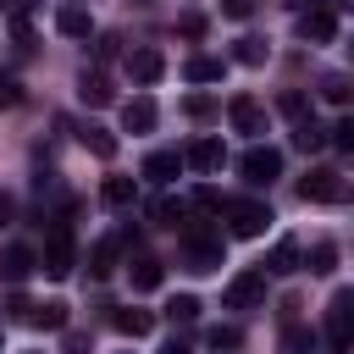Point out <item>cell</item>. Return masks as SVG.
Here are the masks:
<instances>
[{
	"label": "cell",
	"mask_w": 354,
	"mask_h": 354,
	"mask_svg": "<svg viewBox=\"0 0 354 354\" xmlns=\"http://www.w3.org/2000/svg\"><path fill=\"white\" fill-rule=\"evenodd\" d=\"M238 171H243L249 188H271V183L282 177V149H271V144H249V149L238 155Z\"/></svg>",
	"instance_id": "cell-1"
},
{
	"label": "cell",
	"mask_w": 354,
	"mask_h": 354,
	"mask_svg": "<svg viewBox=\"0 0 354 354\" xmlns=\"http://www.w3.org/2000/svg\"><path fill=\"white\" fill-rule=\"evenodd\" d=\"M39 266H44V277H55V282H61V277H72V266H77V243H72V227H66V221H55V227H50Z\"/></svg>",
	"instance_id": "cell-2"
},
{
	"label": "cell",
	"mask_w": 354,
	"mask_h": 354,
	"mask_svg": "<svg viewBox=\"0 0 354 354\" xmlns=\"http://www.w3.org/2000/svg\"><path fill=\"white\" fill-rule=\"evenodd\" d=\"M266 227H271V210L260 199H232L227 205V232L232 238H260Z\"/></svg>",
	"instance_id": "cell-3"
},
{
	"label": "cell",
	"mask_w": 354,
	"mask_h": 354,
	"mask_svg": "<svg viewBox=\"0 0 354 354\" xmlns=\"http://www.w3.org/2000/svg\"><path fill=\"white\" fill-rule=\"evenodd\" d=\"M326 337H332L337 348L354 343V288H337V293H332V304H326Z\"/></svg>",
	"instance_id": "cell-4"
},
{
	"label": "cell",
	"mask_w": 354,
	"mask_h": 354,
	"mask_svg": "<svg viewBox=\"0 0 354 354\" xmlns=\"http://www.w3.org/2000/svg\"><path fill=\"white\" fill-rule=\"evenodd\" d=\"M221 260H227L221 238H210V232H188V243H183V266H188V271H216Z\"/></svg>",
	"instance_id": "cell-5"
},
{
	"label": "cell",
	"mask_w": 354,
	"mask_h": 354,
	"mask_svg": "<svg viewBox=\"0 0 354 354\" xmlns=\"http://www.w3.org/2000/svg\"><path fill=\"white\" fill-rule=\"evenodd\" d=\"M266 304V271H238L227 282V310H260Z\"/></svg>",
	"instance_id": "cell-6"
},
{
	"label": "cell",
	"mask_w": 354,
	"mask_h": 354,
	"mask_svg": "<svg viewBox=\"0 0 354 354\" xmlns=\"http://www.w3.org/2000/svg\"><path fill=\"white\" fill-rule=\"evenodd\" d=\"M299 194L315 199V205H337V199H343V177H337L332 166H310L304 183H299Z\"/></svg>",
	"instance_id": "cell-7"
},
{
	"label": "cell",
	"mask_w": 354,
	"mask_h": 354,
	"mask_svg": "<svg viewBox=\"0 0 354 354\" xmlns=\"http://www.w3.org/2000/svg\"><path fill=\"white\" fill-rule=\"evenodd\" d=\"M332 33H337V11H332V6L299 11V39H304V44H332Z\"/></svg>",
	"instance_id": "cell-8"
},
{
	"label": "cell",
	"mask_w": 354,
	"mask_h": 354,
	"mask_svg": "<svg viewBox=\"0 0 354 354\" xmlns=\"http://www.w3.org/2000/svg\"><path fill=\"white\" fill-rule=\"evenodd\" d=\"M55 33H61V39H94V17H88V6H83V0L55 6Z\"/></svg>",
	"instance_id": "cell-9"
},
{
	"label": "cell",
	"mask_w": 354,
	"mask_h": 354,
	"mask_svg": "<svg viewBox=\"0 0 354 354\" xmlns=\"http://www.w3.org/2000/svg\"><path fill=\"white\" fill-rule=\"evenodd\" d=\"M227 116H232L238 133H254V138L266 133V105H260L254 94H232V100H227Z\"/></svg>",
	"instance_id": "cell-10"
},
{
	"label": "cell",
	"mask_w": 354,
	"mask_h": 354,
	"mask_svg": "<svg viewBox=\"0 0 354 354\" xmlns=\"http://www.w3.org/2000/svg\"><path fill=\"white\" fill-rule=\"evenodd\" d=\"M127 243H133V227H122L116 238H100L94 254H88V271H94V277H111V271L122 266V249H127Z\"/></svg>",
	"instance_id": "cell-11"
},
{
	"label": "cell",
	"mask_w": 354,
	"mask_h": 354,
	"mask_svg": "<svg viewBox=\"0 0 354 354\" xmlns=\"http://www.w3.org/2000/svg\"><path fill=\"white\" fill-rule=\"evenodd\" d=\"M77 100L100 111V105H111V100H116V88H111V77H105L100 66H83V72H77Z\"/></svg>",
	"instance_id": "cell-12"
},
{
	"label": "cell",
	"mask_w": 354,
	"mask_h": 354,
	"mask_svg": "<svg viewBox=\"0 0 354 354\" xmlns=\"http://www.w3.org/2000/svg\"><path fill=\"white\" fill-rule=\"evenodd\" d=\"M127 72H133V83H138V88H149V83H160L166 55H160V50H133V55H127Z\"/></svg>",
	"instance_id": "cell-13"
},
{
	"label": "cell",
	"mask_w": 354,
	"mask_h": 354,
	"mask_svg": "<svg viewBox=\"0 0 354 354\" xmlns=\"http://www.w3.org/2000/svg\"><path fill=\"white\" fill-rule=\"evenodd\" d=\"M122 127H127V133H149V127H155V100H149V94H133V100L122 105Z\"/></svg>",
	"instance_id": "cell-14"
},
{
	"label": "cell",
	"mask_w": 354,
	"mask_h": 354,
	"mask_svg": "<svg viewBox=\"0 0 354 354\" xmlns=\"http://www.w3.org/2000/svg\"><path fill=\"white\" fill-rule=\"evenodd\" d=\"M266 271L271 277H293L299 271V238H277L271 254H266Z\"/></svg>",
	"instance_id": "cell-15"
},
{
	"label": "cell",
	"mask_w": 354,
	"mask_h": 354,
	"mask_svg": "<svg viewBox=\"0 0 354 354\" xmlns=\"http://www.w3.org/2000/svg\"><path fill=\"white\" fill-rule=\"evenodd\" d=\"M127 271H133V288H138V293H155V288H160V277H166V266H160L155 254H133V260H127Z\"/></svg>",
	"instance_id": "cell-16"
},
{
	"label": "cell",
	"mask_w": 354,
	"mask_h": 354,
	"mask_svg": "<svg viewBox=\"0 0 354 354\" xmlns=\"http://www.w3.org/2000/svg\"><path fill=\"white\" fill-rule=\"evenodd\" d=\"M183 160H188V155H177V149H155V155L144 160V177H149V183H171V177L183 171Z\"/></svg>",
	"instance_id": "cell-17"
},
{
	"label": "cell",
	"mask_w": 354,
	"mask_h": 354,
	"mask_svg": "<svg viewBox=\"0 0 354 354\" xmlns=\"http://www.w3.org/2000/svg\"><path fill=\"white\" fill-rule=\"evenodd\" d=\"M100 199H105L111 210H133V205H138V183H133V177H105Z\"/></svg>",
	"instance_id": "cell-18"
},
{
	"label": "cell",
	"mask_w": 354,
	"mask_h": 354,
	"mask_svg": "<svg viewBox=\"0 0 354 354\" xmlns=\"http://www.w3.org/2000/svg\"><path fill=\"white\" fill-rule=\"evenodd\" d=\"M33 266H39V260H33V249H22V243L0 249V277H6V282H22V277H28Z\"/></svg>",
	"instance_id": "cell-19"
},
{
	"label": "cell",
	"mask_w": 354,
	"mask_h": 354,
	"mask_svg": "<svg viewBox=\"0 0 354 354\" xmlns=\"http://www.w3.org/2000/svg\"><path fill=\"white\" fill-rule=\"evenodd\" d=\"M188 166H199V171H221V166H227V149H221L216 138H199V144H188Z\"/></svg>",
	"instance_id": "cell-20"
},
{
	"label": "cell",
	"mask_w": 354,
	"mask_h": 354,
	"mask_svg": "<svg viewBox=\"0 0 354 354\" xmlns=\"http://www.w3.org/2000/svg\"><path fill=\"white\" fill-rule=\"evenodd\" d=\"M22 321H28V326H44V332H61V326H66V304H61V299H50V304H28Z\"/></svg>",
	"instance_id": "cell-21"
},
{
	"label": "cell",
	"mask_w": 354,
	"mask_h": 354,
	"mask_svg": "<svg viewBox=\"0 0 354 354\" xmlns=\"http://www.w3.org/2000/svg\"><path fill=\"white\" fill-rule=\"evenodd\" d=\"M326 138H332V133H326V127H321L315 116H304V122H293V144H299L304 155H315V149H321Z\"/></svg>",
	"instance_id": "cell-22"
},
{
	"label": "cell",
	"mask_w": 354,
	"mask_h": 354,
	"mask_svg": "<svg viewBox=\"0 0 354 354\" xmlns=\"http://www.w3.org/2000/svg\"><path fill=\"white\" fill-rule=\"evenodd\" d=\"M304 266H310L315 277H332V271H337V243H332V238H321V243H310V254H304Z\"/></svg>",
	"instance_id": "cell-23"
},
{
	"label": "cell",
	"mask_w": 354,
	"mask_h": 354,
	"mask_svg": "<svg viewBox=\"0 0 354 354\" xmlns=\"http://www.w3.org/2000/svg\"><path fill=\"white\" fill-rule=\"evenodd\" d=\"M111 326H116V332H127V337H144V332L155 326V315H149V310H133V304H127V310H116V315H111Z\"/></svg>",
	"instance_id": "cell-24"
},
{
	"label": "cell",
	"mask_w": 354,
	"mask_h": 354,
	"mask_svg": "<svg viewBox=\"0 0 354 354\" xmlns=\"http://www.w3.org/2000/svg\"><path fill=\"white\" fill-rule=\"evenodd\" d=\"M188 83H221V72H227V61H216V55H194L188 66Z\"/></svg>",
	"instance_id": "cell-25"
},
{
	"label": "cell",
	"mask_w": 354,
	"mask_h": 354,
	"mask_svg": "<svg viewBox=\"0 0 354 354\" xmlns=\"http://www.w3.org/2000/svg\"><path fill=\"white\" fill-rule=\"evenodd\" d=\"M266 55H271V44H266V39H254V33L232 44V61H243V66H266Z\"/></svg>",
	"instance_id": "cell-26"
},
{
	"label": "cell",
	"mask_w": 354,
	"mask_h": 354,
	"mask_svg": "<svg viewBox=\"0 0 354 354\" xmlns=\"http://www.w3.org/2000/svg\"><path fill=\"white\" fill-rule=\"evenodd\" d=\"M321 100H332V105H348V100H354V77H343V72H326V77H321Z\"/></svg>",
	"instance_id": "cell-27"
},
{
	"label": "cell",
	"mask_w": 354,
	"mask_h": 354,
	"mask_svg": "<svg viewBox=\"0 0 354 354\" xmlns=\"http://www.w3.org/2000/svg\"><path fill=\"white\" fill-rule=\"evenodd\" d=\"M149 221H155V227H177V221H183V199H171V194H160V199L149 205Z\"/></svg>",
	"instance_id": "cell-28"
},
{
	"label": "cell",
	"mask_w": 354,
	"mask_h": 354,
	"mask_svg": "<svg viewBox=\"0 0 354 354\" xmlns=\"http://www.w3.org/2000/svg\"><path fill=\"white\" fill-rule=\"evenodd\" d=\"M205 343H210L216 354H238V348H243V332H238V326H210Z\"/></svg>",
	"instance_id": "cell-29"
},
{
	"label": "cell",
	"mask_w": 354,
	"mask_h": 354,
	"mask_svg": "<svg viewBox=\"0 0 354 354\" xmlns=\"http://www.w3.org/2000/svg\"><path fill=\"white\" fill-rule=\"evenodd\" d=\"M310 343H315V332H310V326H299V321H288V326H282V348H288V354H310Z\"/></svg>",
	"instance_id": "cell-30"
},
{
	"label": "cell",
	"mask_w": 354,
	"mask_h": 354,
	"mask_svg": "<svg viewBox=\"0 0 354 354\" xmlns=\"http://www.w3.org/2000/svg\"><path fill=\"white\" fill-rule=\"evenodd\" d=\"M83 144H88V149H94V155H100V160H111V155H116V138H111V133H105V127H94V122H88V127H83Z\"/></svg>",
	"instance_id": "cell-31"
},
{
	"label": "cell",
	"mask_w": 354,
	"mask_h": 354,
	"mask_svg": "<svg viewBox=\"0 0 354 354\" xmlns=\"http://www.w3.org/2000/svg\"><path fill=\"white\" fill-rule=\"evenodd\" d=\"M166 315H171L177 326H188V321H199V299H194V293H177V299L166 304Z\"/></svg>",
	"instance_id": "cell-32"
},
{
	"label": "cell",
	"mask_w": 354,
	"mask_h": 354,
	"mask_svg": "<svg viewBox=\"0 0 354 354\" xmlns=\"http://www.w3.org/2000/svg\"><path fill=\"white\" fill-rule=\"evenodd\" d=\"M277 105H282V116H288V122H304V116H310V100H304L299 88H288V94H282Z\"/></svg>",
	"instance_id": "cell-33"
},
{
	"label": "cell",
	"mask_w": 354,
	"mask_h": 354,
	"mask_svg": "<svg viewBox=\"0 0 354 354\" xmlns=\"http://www.w3.org/2000/svg\"><path fill=\"white\" fill-rule=\"evenodd\" d=\"M205 28H210L205 11H183V17H177V33H183V39H205Z\"/></svg>",
	"instance_id": "cell-34"
},
{
	"label": "cell",
	"mask_w": 354,
	"mask_h": 354,
	"mask_svg": "<svg viewBox=\"0 0 354 354\" xmlns=\"http://www.w3.org/2000/svg\"><path fill=\"white\" fill-rule=\"evenodd\" d=\"M183 111H188L194 122H210V116H216V100H210V94H188V100H183Z\"/></svg>",
	"instance_id": "cell-35"
},
{
	"label": "cell",
	"mask_w": 354,
	"mask_h": 354,
	"mask_svg": "<svg viewBox=\"0 0 354 354\" xmlns=\"http://www.w3.org/2000/svg\"><path fill=\"white\" fill-rule=\"evenodd\" d=\"M254 6H260V0H221V17H232V22H249V17H254Z\"/></svg>",
	"instance_id": "cell-36"
},
{
	"label": "cell",
	"mask_w": 354,
	"mask_h": 354,
	"mask_svg": "<svg viewBox=\"0 0 354 354\" xmlns=\"http://www.w3.org/2000/svg\"><path fill=\"white\" fill-rule=\"evenodd\" d=\"M332 144H337V149H348V155H354V116H343V122H337V127H332Z\"/></svg>",
	"instance_id": "cell-37"
},
{
	"label": "cell",
	"mask_w": 354,
	"mask_h": 354,
	"mask_svg": "<svg viewBox=\"0 0 354 354\" xmlns=\"http://www.w3.org/2000/svg\"><path fill=\"white\" fill-rule=\"evenodd\" d=\"M194 210H227L216 188H194Z\"/></svg>",
	"instance_id": "cell-38"
},
{
	"label": "cell",
	"mask_w": 354,
	"mask_h": 354,
	"mask_svg": "<svg viewBox=\"0 0 354 354\" xmlns=\"http://www.w3.org/2000/svg\"><path fill=\"white\" fill-rule=\"evenodd\" d=\"M17 100H22V83H17V77H0V111L17 105Z\"/></svg>",
	"instance_id": "cell-39"
},
{
	"label": "cell",
	"mask_w": 354,
	"mask_h": 354,
	"mask_svg": "<svg viewBox=\"0 0 354 354\" xmlns=\"http://www.w3.org/2000/svg\"><path fill=\"white\" fill-rule=\"evenodd\" d=\"M11 221H17V199H11V194H6V188H0V232H6V227H11Z\"/></svg>",
	"instance_id": "cell-40"
},
{
	"label": "cell",
	"mask_w": 354,
	"mask_h": 354,
	"mask_svg": "<svg viewBox=\"0 0 354 354\" xmlns=\"http://www.w3.org/2000/svg\"><path fill=\"white\" fill-rule=\"evenodd\" d=\"M116 44H122L116 33H100V44H94V55H100V61H111V55H116Z\"/></svg>",
	"instance_id": "cell-41"
},
{
	"label": "cell",
	"mask_w": 354,
	"mask_h": 354,
	"mask_svg": "<svg viewBox=\"0 0 354 354\" xmlns=\"http://www.w3.org/2000/svg\"><path fill=\"white\" fill-rule=\"evenodd\" d=\"M83 348H88V337L83 332H66V354H83Z\"/></svg>",
	"instance_id": "cell-42"
},
{
	"label": "cell",
	"mask_w": 354,
	"mask_h": 354,
	"mask_svg": "<svg viewBox=\"0 0 354 354\" xmlns=\"http://www.w3.org/2000/svg\"><path fill=\"white\" fill-rule=\"evenodd\" d=\"M160 354H188V343H183V337H171V343H166Z\"/></svg>",
	"instance_id": "cell-43"
},
{
	"label": "cell",
	"mask_w": 354,
	"mask_h": 354,
	"mask_svg": "<svg viewBox=\"0 0 354 354\" xmlns=\"http://www.w3.org/2000/svg\"><path fill=\"white\" fill-rule=\"evenodd\" d=\"M337 6H343V11H354V0H337Z\"/></svg>",
	"instance_id": "cell-44"
},
{
	"label": "cell",
	"mask_w": 354,
	"mask_h": 354,
	"mask_svg": "<svg viewBox=\"0 0 354 354\" xmlns=\"http://www.w3.org/2000/svg\"><path fill=\"white\" fill-rule=\"evenodd\" d=\"M6 6H17V0H0V11H6Z\"/></svg>",
	"instance_id": "cell-45"
},
{
	"label": "cell",
	"mask_w": 354,
	"mask_h": 354,
	"mask_svg": "<svg viewBox=\"0 0 354 354\" xmlns=\"http://www.w3.org/2000/svg\"><path fill=\"white\" fill-rule=\"evenodd\" d=\"M288 6H304V0H288Z\"/></svg>",
	"instance_id": "cell-46"
}]
</instances>
